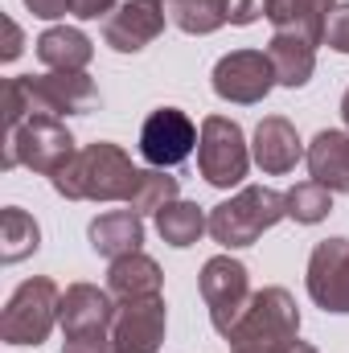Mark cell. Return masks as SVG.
Instances as JSON below:
<instances>
[{
  "mask_svg": "<svg viewBox=\"0 0 349 353\" xmlns=\"http://www.w3.org/2000/svg\"><path fill=\"white\" fill-rule=\"evenodd\" d=\"M136 176L140 169L119 144L94 140L83 152H74V161L50 181L66 201H128L136 189Z\"/></svg>",
  "mask_w": 349,
  "mask_h": 353,
  "instance_id": "cell-1",
  "label": "cell"
},
{
  "mask_svg": "<svg viewBox=\"0 0 349 353\" xmlns=\"http://www.w3.org/2000/svg\"><path fill=\"white\" fill-rule=\"evenodd\" d=\"M230 353H288L300 341V308L283 288H263L251 296L243 321L226 337Z\"/></svg>",
  "mask_w": 349,
  "mask_h": 353,
  "instance_id": "cell-2",
  "label": "cell"
},
{
  "mask_svg": "<svg viewBox=\"0 0 349 353\" xmlns=\"http://www.w3.org/2000/svg\"><path fill=\"white\" fill-rule=\"evenodd\" d=\"M288 218V197L279 189H267V185H247L239 189L230 201L214 205L210 210V234L218 247L226 251H239V247H251L259 243L263 234Z\"/></svg>",
  "mask_w": 349,
  "mask_h": 353,
  "instance_id": "cell-3",
  "label": "cell"
},
{
  "mask_svg": "<svg viewBox=\"0 0 349 353\" xmlns=\"http://www.w3.org/2000/svg\"><path fill=\"white\" fill-rule=\"evenodd\" d=\"M74 136L66 132V123L58 115H29L21 119L17 128L4 132V157H0V169H33L41 176L62 173L70 161H74Z\"/></svg>",
  "mask_w": 349,
  "mask_h": 353,
  "instance_id": "cell-4",
  "label": "cell"
},
{
  "mask_svg": "<svg viewBox=\"0 0 349 353\" xmlns=\"http://www.w3.org/2000/svg\"><path fill=\"white\" fill-rule=\"evenodd\" d=\"M62 316V292L54 279L37 275V279H25L8 304H4V316H0V337L4 345H41L50 337V329L58 325Z\"/></svg>",
  "mask_w": 349,
  "mask_h": 353,
  "instance_id": "cell-5",
  "label": "cell"
},
{
  "mask_svg": "<svg viewBox=\"0 0 349 353\" xmlns=\"http://www.w3.org/2000/svg\"><path fill=\"white\" fill-rule=\"evenodd\" d=\"M197 169L214 189H230L239 185L251 169V152H247V136L235 119L226 115H210L201 119V140H197Z\"/></svg>",
  "mask_w": 349,
  "mask_h": 353,
  "instance_id": "cell-6",
  "label": "cell"
},
{
  "mask_svg": "<svg viewBox=\"0 0 349 353\" xmlns=\"http://www.w3.org/2000/svg\"><path fill=\"white\" fill-rule=\"evenodd\" d=\"M197 283H201V300H206V308H210V325H214L222 337H230L235 325L243 321L251 296H255L247 267L239 263V259H230V255H214V259H206Z\"/></svg>",
  "mask_w": 349,
  "mask_h": 353,
  "instance_id": "cell-7",
  "label": "cell"
},
{
  "mask_svg": "<svg viewBox=\"0 0 349 353\" xmlns=\"http://www.w3.org/2000/svg\"><path fill=\"white\" fill-rule=\"evenodd\" d=\"M197 140L201 132L181 107H157L140 128V157L148 161V169H177L189 161Z\"/></svg>",
  "mask_w": 349,
  "mask_h": 353,
  "instance_id": "cell-8",
  "label": "cell"
},
{
  "mask_svg": "<svg viewBox=\"0 0 349 353\" xmlns=\"http://www.w3.org/2000/svg\"><path fill=\"white\" fill-rule=\"evenodd\" d=\"M25 94L33 103V115H83L99 107V87L90 83L87 70H74V74H62V70H50V74H21Z\"/></svg>",
  "mask_w": 349,
  "mask_h": 353,
  "instance_id": "cell-9",
  "label": "cell"
},
{
  "mask_svg": "<svg viewBox=\"0 0 349 353\" xmlns=\"http://www.w3.org/2000/svg\"><path fill=\"white\" fill-rule=\"evenodd\" d=\"M275 87V66L263 50H235L214 66V94L239 107L263 103Z\"/></svg>",
  "mask_w": 349,
  "mask_h": 353,
  "instance_id": "cell-10",
  "label": "cell"
},
{
  "mask_svg": "<svg viewBox=\"0 0 349 353\" xmlns=\"http://www.w3.org/2000/svg\"><path fill=\"white\" fill-rule=\"evenodd\" d=\"M308 296L325 312H349V239H325L308 255Z\"/></svg>",
  "mask_w": 349,
  "mask_h": 353,
  "instance_id": "cell-11",
  "label": "cell"
},
{
  "mask_svg": "<svg viewBox=\"0 0 349 353\" xmlns=\"http://www.w3.org/2000/svg\"><path fill=\"white\" fill-rule=\"evenodd\" d=\"M169 8L165 0H123L107 21H103V41L115 54H140L148 41L165 33Z\"/></svg>",
  "mask_w": 349,
  "mask_h": 353,
  "instance_id": "cell-12",
  "label": "cell"
},
{
  "mask_svg": "<svg viewBox=\"0 0 349 353\" xmlns=\"http://www.w3.org/2000/svg\"><path fill=\"white\" fill-rule=\"evenodd\" d=\"M165 325H169V312H165L161 296L123 300L115 308V321H111L115 353H157L165 341Z\"/></svg>",
  "mask_w": 349,
  "mask_h": 353,
  "instance_id": "cell-13",
  "label": "cell"
},
{
  "mask_svg": "<svg viewBox=\"0 0 349 353\" xmlns=\"http://www.w3.org/2000/svg\"><path fill=\"white\" fill-rule=\"evenodd\" d=\"M115 321V296L94 288V283H70L62 292V333L66 337H87V333H107Z\"/></svg>",
  "mask_w": 349,
  "mask_h": 353,
  "instance_id": "cell-14",
  "label": "cell"
},
{
  "mask_svg": "<svg viewBox=\"0 0 349 353\" xmlns=\"http://www.w3.org/2000/svg\"><path fill=\"white\" fill-rule=\"evenodd\" d=\"M308 148L300 144L296 128L283 119V115H267L259 128H255V144H251V161L259 165L263 173L279 176V173H292L296 161L304 157Z\"/></svg>",
  "mask_w": 349,
  "mask_h": 353,
  "instance_id": "cell-15",
  "label": "cell"
},
{
  "mask_svg": "<svg viewBox=\"0 0 349 353\" xmlns=\"http://www.w3.org/2000/svg\"><path fill=\"white\" fill-rule=\"evenodd\" d=\"M87 239H90V251H94V255H103V259H123V255L140 251V243H144V222H140L136 210H107V214H99V218L90 222Z\"/></svg>",
  "mask_w": 349,
  "mask_h": 353,
  "instance_id": "cell-16",
  "label": "cell"
},
{
  "mask_svg": "<svg viewBox=\"0 0 349 353\" xmlns=\"http://www.w3.org/2000/svg\"><path fill=\"white\" fill-rule=\"evenodd\" d=\"M304 161L317 185H325L329 193H349V132H333V128L317 132Z\"/></svg>",
  "mask_w": 349,
  "mask_h": 353,
  "instance_id": "cell-17",
  "label": "cell"
},
{
  "mask_svg": "<svg viewBox=\"0 0 349 353\" xmlns=\"http://www.w3.org/2000/svg\"><path fill=\"white\" fill-rule=\"evenodd\" d=\"M165 288V275L157 259H148L144 251H132L123 259H111V271H107V292L123 304V300H148V296H161Z\"/></svg>",
  "mask_w": 349,
  "mask_h": 353,
  "instance_id": "cell-18",
  "label": "cell"
},
{
  "mask_svg": "<svg viewBox=\"0 0 349 353\" xmlns=\"http://www.w3.org/2000/svg\"><path fill=\"white\" fill-rule=\"evenodd\" d=\"M333 8L337 0H267V21L275 25V33H300L321 46Z\"/></svg>",
  "mask_w": 349,
  "mask_h": 353,
  "instance_id": "cell-19",
  "label": "cell"
},
{
  "mask_svg": "<svg viewBox=\"0 0 349 353\" xmlns=\"http://www.w3.org/2000/svg\"><path fill=\"white\" fill-rule=\"evenodd\" d=\"M267 58L275 66V83L288 90H300L317 70V46L300 33H271Z\"/></svg>",
  "mask_w": 349,
  "mask_h": 353,
  "instance_id": "cell-20",
  "label": "cell"
},
{
  "mask_svg": "<svg viewBox=\"0 0 349 353\" xmlns=\"http://www.w3.org/2000/svg\"><path fill=\"white\" fill-rule=\"evenodd\" d=\"M37 58L46 70H62V74H74V70H87L90 58H94V46L83 29H70V25H54L37 37Z\"/></svg>",
  "mask_w": 349,
  "mask_h": 353,
  "instance_id": "cell-21",
  "label": "cell"
},
{
  "mask_svg": "<svg viewBox=\"0 0 349 353\" xmlns=\"http://www.w3.org/2000/svg\"><path fill=\"white\" fill-rule=\"evenodd\" d=\"M165 8L177 29L193 33V37L218 33L230 21V0H165Z\"/></svg>",
  "mask_w": 349,
  "mask_h": 353,
  "instance_id": "cell-22",
  "label": "cell"
},
{
  "mask_svg": "<svg viewBox=\"0 0 349 353\" xmlns=\"http://www.w3.org/2000/svg\"><path fill=\"white\" fill-rule=\"evenodd\" d=\"M157 230L169 247H193L201 239V230H210V218L201 214L197 201H169L161 214H157Z\"/></svg>",
  "mask_w": 349,
  "mask_h": 353,
  "instance_id": "cell-23",
  "label": "cell"
},
{
  "mask_svg": "<svg viewBox=\"0 0 349 353\" xmlns=\"http://www.w3.org/2000/svg\"><path fill=\"white\" fill-rule=\"evenodd\" d=\"M37 247H41L37 222H33L21 205H8V210L0 214V259H4V263H21V259H29Z\"/></svg>",
  "mask_w": 349,
  "mask_h": 353,
  "instance_id": "cell-24",
  "label": "cell"
},
{
  "mask_svg": "<svg viewBox=\"0 0 349 353\" xmlns=\"http://www.w3.org/2000/svg\"><path fill=\"white\" fill-rule=\"evenodd\" d=\"M169 201H177V176H169L165 169H140L136 189L128 197V210H136V214H161Z\"/></svg>",
  "mask_w": 349,
  "mask_h": 353,
  "instance_id": "cell-25",
  "label": "cell"
},
{
  "mask_svg": "<svg viewBox=\"0 0 349 353\" xmlns=\"http://www.w3.org/2000/svg\"><path fill=\"white\" fill-rule=\"evenodd\" d=\"M283 197H288V218H296L300 226H317V222H325L329 210H333V193H329L325 185H317V181H300V185H292Z\"/></svg>",
  "mask_w": 349,
  "mask_h": 353,
  "instance_id": "cell-26",
  "label": "cell"
},
{
  "mask_svg": "<svg viewBox=\"0 0 349 353\" xmlns=\"http://www.w3.org/2000/svg\"><path fill=\"white\" fill-rule=\"evenodd\" d=\"M325 46H329V50H337V54H349V4H337V8L329 12Z\"/></svg>",
  "mask_w": 349,
  "mask_h": 353,
  "instance_id": "cell-27",
  "label": "cell"
},
{
  "mask_svg": "<svg viewBox=\"0 0 349 353\" xmlns=\"http://www.w3.org/2000/svg\"><path fill=\"white\" fill-rule=\"evenodd\" d=\"M62 353H115L111 329H107V333H87V337H66Z\"/></svg>",
  "mask_w": 349,
  "mask_h": 353,
  "instance_id": "cell-28",
  "label": "cell"
},
{
  "mask_svg": "<svg viewBox=\"0 0 349 353\" xmlns=\"http://www.w3.org/2000/svg\"><path fill=\"white\" fill-rule=\"evenodd\" d=\"M123 0H70V12L79 21H99V17H111Z\"/></svg>",
  "mask_w": 349,
  "mask_h": 353,
  "instance_id": "cell-29",
  "label": "cell"
},
{
  "mask_svg": "<svg viewBox=\"0 0 349 353\" xmlns=\"http://www.w3.org/2000/svg\"><path fill=\"white\" fill-rule=\"evenodd\" d=\"M267 17V0H230V25H255Z\"/></svg>",
  "mask_w": 349,
  "mask_h": 353,
  "instance_id": "cell-30",
  "label": "cell"
},
{
  "mask_svg": "<svg viewBox=\"0 0 349 353\" xmlns=\"http://www.w3.org/2000/svg\"><path fill=\"white\" fill-rule=\"evenodd\" d=\"M25 4H29V12L41 17V21H58V17L70 12V0H25Z\"/></svg>",
  "mask_w": 349,
  "mask_h": 353,
  "instance_id": "cell-31",
  "label": "cell"
},
{
  "mask_svg": "<svg viewBox=\"0 0 349 353\" xmlns=\"http://www.w3.org/2000/svg\"><path fill=\"white\" fill-rule=\"evenodd\" d=\"M21 50H25V37H21V29H17V21H4V62H17L21 58Z\"/></svg>",
  "mask_w": 349,
  "mask_h": 353,
  "instance_id": "cell-32",
  "label": "cell"
},
{
  "mask_svg": "<svg viewBox=\"0 0 349 353\" xmlns=\"http://www.w3.org/2000/svg\"><path fill=\"white\" fill-rule=\"evenodd\" d=\"M288 353H317V350H312L308 341H296V345H292V350H288Z\"/></svg>",
  "mask_w": 349,
  "mask_h": 353,
  "instance_id": "cell-33",
  "label": "cell"
},
{
  "mask_svg": "<svg viewBox=\"0 0 349 353\" xmlns=\"http://www.w3.org/2000/svg\"><path fill=\"white\" fill-rule=\"evenodd\" d=\"M341 119H346V128H349V90H346V99H341Z\"/></svg>",
  "mask_w": 349,
  "mask_h": 353,
  "instance_id": "cell-34",
  "label": "cell"
}]
</instances>
